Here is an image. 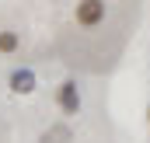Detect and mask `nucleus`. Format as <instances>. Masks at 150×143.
<instances>
[{
    "label": "nucleus",
    "mask_w": 150,
    "mask_h": 143,
    "mask_svg": "<svg viewBox=\"0 0 150 143\" xmlns=\"http://www.w3.org/2000/svg\"><path fill=\"white\" fill-rule=\"evenodd\" d=\"M18 52H21V32L0 28V56H18Z\"/></svg>",
    "instance_id": "4"
},
{
    "label": "nucleus",
    "mask_w": 150,
    "mask_h": 143,
    "mask_svg": "<svg viewBox=\"0 0 150 143\" xmlns=\"http://www.w3.org/2000/svg\"><path fill=\"white\" fill-rule=\"evenodd\" d=\"M7 91H11V94H18V98L35 94V91H38L35 70H32V67H14V70L7 73Z\"/></svg>",
    "instance_id": "2"
},
{
    "label": "nucleus",
    "mask_w": 150,
    "mask_h": 143,
    "mask_svg": "<svg viewBox=\"0 0 150 143\" xmlns=\"http://www.w3.org/2000/svg\"><path fill=\"white\" fill-rule=\"evenodd\" d=\"M56 108H59L67 119L80 115V108H84V98H80V87H77V80H74V77H67V80L56 87Z\"/></svg>",
    "instance_id": "1"
},
{
    "label": "nucleus",
    "mask_w": 150,
    "mask_h": 143,
    "mask_svg": "<svg viewBox=\"0 0 150 143\" xmlns=\"http://www.w3.org/2000/svg\"><path fill=\"white\" fill-rule=\"evenodd\" d=\"M74 21L80 28H98V25L105 21V0H77Z\"/></svg>",
    "instance_id": "3"
},
{
    "label": "nucleus",
    "mask_w": 150,
    "mask_h": 143,
    "mask_svg": "<svg viewBox=\"0 0 150 143\" xmlns=\"http://www.w3.org/2000/svg\"><path fill=\"white\" fill-rule=\"evenodd\" d=\"M38 143H74V133H70L67 122H56V126H49V129L38 136Z\"/></svg>",
    "instance_id": "5"
},
{
    "label": "nucleus",
    "mask_w": 150,
    "mask_h": 143,
    "mask_svg": "<svg viewBox=\"0 0 150 143\" xmlns=\"http://www.w3.org/2000/svg\"><path fill=\"white\" fill-rule=\"evenodd\" d=\"M147 122H150V101H147Z\"/></svg>",
    "instance_id": "6"
}]
</instances>
